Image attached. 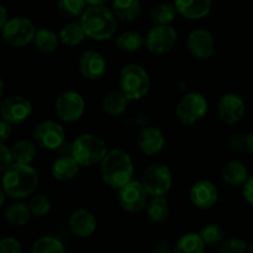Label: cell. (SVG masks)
Returning <instances> with one entry per match:
<instances>
[{
    "instance_id": "1",
    "label": "cell",
    "mask_w": 253,
    "mask_h": 253,
    "mask_svg": "<svg viewBox=\"0 0 253 253\" xmlns=\"http://www.w3.org/2000/svg\"><path fill=\"white\" fill-rule=\"evenodd\" d=\"M5 194L15 200H22L34 195L39 187V173L31 165L12 163L1 177Z\"/></svg>"
},
{
    "instance_id": "2",
    "label": "cell",
    "mask_w": 253,
    "mask_h": 253,
    "mask_svg": "<svg viewBox=\"0 0 253 253\" xmlns=\"http://www.w3.org/2000/svg\"><path fill=\"white\" fill-rule=\"evenodd\" d=\"M86 37L94 41H106L118 31V17L105 5H88L79 17Z\"/></svg>"
},
{
    "instance_id": "3",
    "label": "cell",
    "mask_w": 253,
    "mask_h": 253,
    "mask_svg": "<svg viewBox=\"0 0 253 253\" xmlns=\"http://www.w3.org/2000/svg\"><path fill=\"white\" fill-rule=\"evenodd\" d=\"M100 174L103 182L109 188L119 190L133 180L135 167L132 158L124 150L114 148L108 151L100 163Z\"/></svg>"
},
{
    "instance_id": "4",
    "label": "cell",
    "mask_w": 253,
    "mask_h": 253,
    "mask_svg": "<svg viewBox=\"0 0 253 253\" xmlns=\"http://www.w3.org/2000/svg\"><path fill=\"white\" fill-rule=\"evenodd\" d=\"M108 151L105 141L94 133H82L71 145V155L81 167L100 165Z\"/></svg>"
},
{
    "instance_id": "5",
    "label": "cell",
    "mask_w": 253,
    "mask_h": 253,
    "mask_svg": "<svg viewBox=\"0 0 253 253\" xmlns=\"http://www.w3.org/2000/svg\"><path fill=\"white\" fill-rule=\"evenodd\" d=\"M120 90L130 101L141 100L151 89V77L138 63H128L123 67L119 76Z\"/></svg>"
},
{
    "instance_id": "6",
    "label": "cell",
    "mask_w": 253,
    "mask_h": 253,
    "mask_svg": "<svg viewBox=\"0 0 253 253\" xmlns=\"http://www.w3.org/2000/svg\"><path fill=\"white\" fill-rule=\"evenodd\" d=\"M209 109L207 96L199 91H189L180 98L175 115L182 125L193 126L205 118Z\"/></svg>"
},
{
    "instance_id": "7",
    "label": "cell",
    "mask_w": 253,
    "mask_h": 253,
    "mask_svg": "<svg viewBox=\"0 0 253 253\" xmlns=\"http://www.w3.org/2000/svg\"><path fill=\"white\" fill-rule=\"evenodd\" d=\"M36 26L29 17L15 16L6 21L1 29V39L11 47H25L34 42Z\"/></svg>"
},
{
    "instance_id": "8",
    "label": "cell",
    "mask_w": 253,
    "mask_h": 253,
    "mask_svg": "<svg viewBox=\"0 0 253 253\" xmlns=\"http://www.w3.org/2000/svg\"><path fill=\"white\" fill-rule=\"evenodd\" d=\"M141 183L150 197H165L173 184L170 168L163 163H152L145 169Z\"/></svg>"
},
{
    "instance_id": "9",
    "label": "cell",
    "mask_w": 253,
    "mask_h": 253,
    "mask_svg": "<svg viewBox=\"0 0 253 253\" xmlns=\"http://www.w3.org/2000/svg\"><path fill=\"white\" fill-rule=\"evenodd\" d=\"M32 136L39 147L48 151L59 150L66 142V130L54 120H43L36 124Z\"/></svg>"
},
{
    "instance_id": "10",
    "label": "cell",
    "mask_w": 253,
    "mask_h": 253,
    "mask_svg": "<svg viewBox=\"0 0 253 253\" xmlns=\"http://www.w3.org/2000/svg\"><path fill=\"white\" fill-rule=\"evenodd\" d=\"M54 111L63 123H76L85 113V100L78 91L67 90L57 98Z\"/></svg>"
},
{
    "instance_id": "11",
    "label": "cell",
    "mask_w": 253,
    "mask_h": 253,
    "mask_svg": "<svg viewBox=\"0 0 253 253\" xmlns=\"http://www.w3.org/2000/svg\"><path fill=\"white\" fill-rule=\"evenodd\" d=\"M178 34L170 25H155L145 36V46L151 53L165 54L174 48Z\"/></svg>"
},
{
    "instance_id": "12",
    "label": "cell",
    "mask_w": 253,
    "mask_h": 253,
    "mask_svg": "<svg viewBox=\"0 0 253 253\" xmlns=\"http://www.w3.org/2000/svg\"><path fill=\"white\" fill-rule=\"evenodd\" d=\"M150 195L145 187L138 180H131L126 185L119 189L118 202L120 207L130 214H136L146 209Z\"/></svg>"
},
{
    "instance_id": "13",
    "label": "cell",
    "mask_w": 253,
    "mask_h": 253,
    "mask_svg": "<svg viewBox=\"0 0 253 253\" xmlns=\"http://www.w3.org/2000/svg\"><path fill=\"white\" fill-rule=\"evenodd\" d=\"M32 114V104L22 95H10L0 104V118L11 125L25 123Z\"/></svg>"
},
{
    "instance_id": "14",
    "label": "cell",
    "mask_w": 253,
    "mask_h": 253,
    "mask_svg": "<svg viewBox=\"0 0 253 253\" xmlns=\"http://www.w3.org/2000/svg\"><path fill=\"white\" fill-rule=\"evenodd\" d=\"M187 48L197 59H209L215 52V39L210 31L205 29H195L188 35Z\"/></svg>"
},
{
    "instance_id": "15",
    "label": "cell",
    "mask_w": 253,
    "mask_h": 253,
    "mask_svg": "<svg viewBox=\"0 0 253 253\" xmlns=\"http://www.w3.org/2000/svg\"><path fill=\"white\" fill-rule=\"evenodd\" d=\"M217 114L222 123L234 125L240 123L246 114V104L240 95L235 93H226L217 103Z\"/></svg>"
},
{
    "instance_id": "16",
    "label": "cell",
    "mask_w": 253,
    "mask_h": 253,
    "mask_svg": "<svg viewBox=\"0 0 253 253\" xmlns=\"http://www.w3.org/2000/svg\"><path fill=\"white\" fill-rule=\"evenodd\" d=\"M78 68L82 76L88 81H99L105 76L108 71L106 59L100 52L88 49L79 57Z\"/></svg>"
},
{
    "instance_id": "17",
    "label": "cell",
    "mask_w": 253,
    "mask_h": 253,
    "mask_svg": "<svg viewBox=\"0 0 253 253\" xmlns=\"http://www.w3.org/2000/svg\"><path fill=\"white\" fill-rule=\"evenodd\" d=\"M189 200L198 209H210L219 200V190L216 185L210 180H198L190 187Z\"/></svg>"
},
{
    "instance_id": "18",
    "label": "cell",
    "mask_w": 253,
    "mask_h": 253,
    "mask_svg": "<svg viewBox=\"0 0 253 253\" xmlns=\"http://www.w3.org/2000/svg\"><path fill=\"white\" fill-rule=\"evenodd\" d=\"M68 226L72 234L81 239L90 237L96 231L98 221L90 210L77 209L69 215Z\"/></svg>"
},
{
    "instance_id": "19",
    "label": "cell",
    "mask_w": 253,
    "mask_h": 253,
    "mask_svg": "<svg viewBox=\"0 0 253 253\" xmlns=\"http://www.w3.org/2000/svg\"><path fill=\"white\" fill-rule=\"evenodd\" d=\"M166 145L165 133L157 126H145L137 136V146L146 156L158 155Z\"/></svg>"
},
{
    "instance_id": "20",
    "label": "cell",
    "mask_w": 253,
    "mask_h": 253,
    "mask_svg": "<svg viewBox=\"0 0 253 253\" xmlns=\"http://www.w3.org/2000/svg\"><path fill=\"white\" fill-rule=\"evenodd\" d=\"M174 6L180 16L188 20H202L211 11V0H174Z\"/></svg>"
},
{
    "instance_id": "21",
    "label": "cell",
    "mask_w": 253,
    "mask_h": 253,
    "mask_svg": "<svg viewBox=\"0 0 253 253\" xmlns=\"http://www.w3.org/2000/svg\"><path fill=\"white\" fill-rule=\"evenodd\" d=\"M79 167L74 157L72 155H63L57 158L51 168V173L53 178L58 182H69L78 174Z\"/></svg>"
},
{
    "instance_id": "22",
    "label": "cell",
    "mask_w": 253,
    "mask_h": 253,
    "mask_svg": "<svg viewBox=\"0 0 253 253\" xmlns=\"http://www.w3.org/2000/svg\"><path fill=\"white\" fill-rule=\"evenodd\" d=\"M221 177L230 187H244L250 178L246 166L240 161H230L225 163L221 169Z\"/></svg>"
},
{
    "instance_id": "23",
    "label": "cell",
    "mask_w": 253,
    "mask_h": 253,
    "mask_svg": "<svg viewBox=\"0 0 253 253\" xmlns=\"http://www.w3.org/2000/svg\"><path fill=\"white\" fill-rule=\"evenodd\" d=\"M4 217L11 226L22 227L29 224L32 214L29 204L21 202V200H16L7 205L4 211Z\"/></svg>"
},
{
    "instance_id": "24",
    "label": "cell",
    "mask_w": 253,
    "mask_h": 253,
    "mask_svg": "<svg viewBox=\"0 0 253 253\" xmlns=\"http://www.w3.org/2000/svg\"><path fill=\"white\" fill-rule=\"evenodd\" d=\"M128 103L130 100L126 98L123 91L113 90L104 96L103 101H101V109L105 114L116 118V116H121L126 113Z\"/></svg>"
},
{
    "instance_id": "25",
    "label": "cell",
    "mask_w": 253,
    "mask_h": 253,
    "mask_svg": "<svg viewBox=\"0 0 253 253\" xmlns=\"http://www.w3.org/2000/svg\"><path fill=\"white\" fill-rule=\"evenodd\" d=\"M111 10L118 20L132 22L141 15L142 6H141L140 0H113Z\"/></svg>"
},
{
    "instance_id": "26",
    "label": "cell",
    "mask_w": 253,
    "mask_h": 253,
    "mask_svg": "<svg viewBox=\"0 0 253 253\" xmlns=\"http://www.w3.org/2000/svg\"><path fill=\"white\" fill-rule=\"evenodd\" d=\"M59 43H61V40H59L58 34L52 29H48V27L39 29L34 37L35 47L41 53H53L58 48Z\"/></svg>"
},
{
    "instance_id": "27",
    "label": "cell",
    "mask_w": 253,
    "mask_h": 253,
    "mask_svg": "<svg viewBox=\"0 0 253 253\" xmlns=\"http://www.w3.org/2000/svg\"><path fill=\"white\" fill-rule=\"evenodd\" d=\"M35 141L29 138H21L16 141L11 147L12 158L14 163H21V165H31L35 161L37 155V147Z\"/></svg>"
},
{
    "instance_id": "28",
    "label": "cell",
    "mask_w": 253,
    "mask_h": 253,
    "mask_svg": "<svg viewBox=\"0 0 253 253\" xmlns=\"http://www.w3.org/2000/svg\"><path fill=\"white\" fill-rule=\"evenodd\" d=\"M205 247L207 245L199 234L187 232L179 237L173 247L172 253H205Z\"/></svg>"
},
{
    "instance_id": "29",
    "label": "cell",
    "mask_w": 253,
    "mask_h": 253,
    "mask_svg": "<svg viewBox=\"0 0 253 253\" xmlns=\"http://www.w3.org/2000/svg\"><path fill=\"white\" fill-rule=\"evenodd\" d=\"M146 214L150 221L163 222L169 216V203L165 197H151L146 205Z\"/></svg>"
},
{
    "instance_id": "30",
    "label": "cell",
    "mask_w": 253,
    "mask_h": 253,
    "mask_svg": "<svg viewBox=\"0 0 253 253\" xmlns=\"http://www.w3.org/2000/svg\"><path fill=\"white\" fill-rule=\"evenodd\" d=\"M61 43L68 47H76L86 39V35L81 22H68L61 29L58 34Z\"/></svg>"
},
{
    "instance_id": "31",
    "label": "cell",
    "mask_w": 253,
    "mask_h": 253,
    "mask_svg": "<svg viewBox=\"0 0 253 253\" xmlns=\"http://www.w3.org/2000/svg\"><path fill=\"white\" fill-rule=\"evenodd\" d=\"M115 43L120 51L126 52V53H133V52H137L145 44V37L140 32L128 30V31L121 32L116 37Z\"/></svg>"
},
{
    "instance_id": "32",
    "label": "cell",
    "mask_w": 253,
    "mask_h": 253,
    "mask_svg": "<svg viewBox=\"0 0 253 253\" xmlns=\"http://www.w3.org/2000/svg\"><path fill=\"white\" fill-rule=\"evenodd\" d=\"M31 253H67L63 242L54 236H42L34 242Z\"/></svg>"
},
{
    "instance_id": "33",
    "label": "cell",
    "mask_w": 253,
    "mask_h": 253,
    "mask_svg": "<svg viewBox=\"0 0 253 253\" xmlns=\"http://www.w3.org/2000/svg\"><path fill=\"white\" fill-rule=\"evenodd\" d=\"M177 9L174 4L162 2L152 7L150 12L151 21L155 25H170V22L177 16Z\"/></svg>"
},
{
    "instance_id": "34",
    "label": "cell",
    "mask_w": 253,
    "mask_h": 253,
    "mask_svg": "<svg viewBox=\"0 0 253 253\" xmlns=\"http://www.w3.org/2000/svg\"><path fill=\"white\" fill-rule=\"evenodd\" d=\"M27 204L31 210L32 216L35 217H44L52 210L51 198L46 194H42V193L32 195Z\"/></svg>"
},
{
    "instance_id": "35",
    "label": "cell",
    "mask_w": 253,
    "mask_h": 253,
    "mask_svg": "<svg viewBox=\"0 0 253 253\" xmlns=\"http://www.w3.org/2000/svg\"><path fill=\"white\" fill-rule=\"evenodd\" d=\"M86 6H88L86 0H59L57 9L62 16L73 19V17H81Z\"/></svg>"
},
{
    "instance_id": "36",
    "label": "cell",
    "mask_w": 253,
    "mask_h": 253,
    "mask_svg": "<svg viewBox=\"0 0 253 253\" xmlns=\"http://www.w3.org/2000/svg\"><path fill=\"white\" fill-rule=\"evenodd\" d=\"M200 237L207 246H212L224 241V230L216 224H208L199 231Z\"/></svg>"
},
{
    "instance_id": "37",
    "label": "cell",
    "mask_w": 253,
    "mask_h": 253,
    "mask_svg": "<svg viewBox=\"0 0 253 253\" xmlns=\"http://www.w3.org/2000/svg\"><path fill=\"white\" fill-rule=\"evenodd\" d=\"M247 244L241 237L232 236L222 241L219 253H246Z\"/></svg>"
},
{
    "instance_id": "38",
    "label": "cell",
    "mask_w": 253,
    "mask_h": 253,
    "mask_svg": "<svg viewBox=\"0 0 253 253\" xmlns=\"http://www.w3.org/2000/svg\"><path fill=\"white\" fill-rule=\"evenodd\" d=\"M0 253H24L22 246L15 237L0 239Z\"/></svg>"
},
{
    "instance_id": "39",
    "label": "cell",
    "mask_w": 253,
    "mask_h": 253,
    "mask_svg": "<svg viewBox=\"0 0 253 253\" xmlns=\"http://www.w3.org/2000/svg\"><path fill=\"white\" fill-rule=\"evenodd\" d=\"M14 163L11 148L7 147L5 143H0V173H4L10 166Z\"/></svg>"
},
{
    "instance_id": "40",
    "label": "cell",
    "mask_w": 253,
    "mask_h": 253,
    "mask_svg": "<svg viewBox=\"0 0 253 253\" xmlns=\"http://www.w3.org/2000/svg\"><path fill=\"white\" fill-rule=\"evenodd\" d=\"M229 148L232 151H242L246 148V136L241 133H234L227 141Z\"/></svg>"
},
{
    "instance_id": "41",
    "label": "cell",
    "mask_w": 253,
    "mask_h": 253,
    "mask_svg": "<svg viewBox=\"0 0 253 253\" xmlns=\"http://www.w3.org/2000/svg\"><path fill=\"white\" fill-rule=\"evenodd\" d=\"M12 135V125L0 118V143H5Z\"/></svg>"
},
{
    "instance_id": "42",
    "label": "cell",
    "mask_w": 253,
    "mask_h": 253,
    "mask_svg": "<svg viewBox=\"0 0 253 253\" xmlns=\"http://www.w3.org/2000/svg\"><path fill=\"white\" fill-rule=\"evenodd\" d=\"M242 195L245 200L253 207V177H250L242 187Z\"/></svg>"
},
{
    "instance_id": "43",
    "label": "cell",
    "mask_w": 253,
    "mask_h": 253,
    "mask_svg": "<svg viewBox=\"0 0 253 253\" xmlns=\"http://www.w3.org/2000/svg\"><path fill=\"white\" fill-rule=\"evenodd\" d=\"M9 20V16H7V10L4 5L0 2V31L4 27V25L6 24V21Z\"/></svg>"
},
{
    "instance_id": "44",
    "label": "cell",
    "mask_w": 253,
    "mask_h": 253,
    "mask_svg": "<svg viewBox=\"0 0 253 253\" xmlns=\"http://www.w3.org/2000/svg\"><path fill=\"white\" fill-rule=\"evenodd\" d=\"M155 253H168V250H169V246H168L167 242L162 241V242H158L155 247Z\"/></svg>"
},
{
    "instance_id": "45",
    "label": "cell",
    "mask_w": 253,
    "mask_h": 253,
    "mask_svg": "<svg viewBox=\"0 0 253 253\" xmlns=\"http://www.w3.org/2000/svg\"><path fill=\"white\" fill-rule=\"evenodd\" d=\"M246 150L253 155V131L246 135Z\"/></svg>"
},
{
    "instance_id": "46",
    "label": "cell",
    "mask_w": 253,
    "mask_h": 253,
    "mask_svg": "<svg viewBox=\"0 0 253 253\" xmlns=\"http://www.w3.org/2000/svg\"><path fill=\"white\" fill-rule=\"evenodd\" d=\"M109 0H86L88 5H105Z\"/></svg>"
},
{
    "instance_id": "47",
    "label": "cell",
    "mask_w": 253,
    "mask_h": 253,
    "mask_svg": "<svg viewBox=\"0 0 253 253\" xmlns=\"http://www.w3.org/2000/svg\"><path fill=\"white\" fill-rule=\"evenodd\" d=\"M7 195L5 194L4 189H2V187H0V209L2 208V205L5 204V198H6Z\"/></svg>"
},
{
    "instance_id": "48",
    "label": "cell",
    "mask_w": 253,
    "mask_h": 253,
    "mask_svg": "<svg viewBox=\"0 0 253 253\" xmlns=\"http://www.w3.org/2000/svg\"><path fill=\"white\" fill-rule=\"evenodd\" d=\"M4 91H5V84H4V81H2V78L0 77V100H1L2 96H4Z\"/></svg>"
},
{
    "instance_id": "49",
    "label": "cell",
    "mask_w": 253,
    "mask_h": 253,
    "mask_svg": "<svg viewBox=\"0 0 253 253\" xmlns=\"http://www.w3.org/2000/svg\"><path fill=\"white\" fill-rule=\"evenodd\" d=\"M247 253H253V242L247 245Z\"/></svg>"
}]
</instances>
